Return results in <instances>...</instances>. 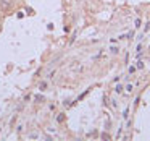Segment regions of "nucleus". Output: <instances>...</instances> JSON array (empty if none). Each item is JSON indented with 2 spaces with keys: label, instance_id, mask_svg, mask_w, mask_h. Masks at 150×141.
Listing matches in <instances>:
<instances>
[{
  "label": "nucleus",
  "instance_id": "1a4fd4ad",
  "mask_svg": "<svg viewBox=\"0 0 150 141\" xmlns=\"http://www.w3.org/2000/svg\"><path fill=\"white\" fill-rule=\"evenodd\" d=\"M136 28H140V20H136Z\"/></svg>",
  "mask_w": 150,
  "mask_h": 141
},
{
  "label": "nucleus",
  "instance_id": "423d86ee",
  "mask_svg": "<svg viewBox=\"0 0 150 141\" xmlns=\"http://www.w3.org/2000/svg\"><path fill=\"white\" fill-rule=\"evenodd\" d=\"M126 91H127V92L132 91V84H127V86H126Z\"/></svg>",
  "mask_w": 150,
  "mask_h": 141
},
{
  "label": "nucleus",
  "instance_id": "f257e3e1",
  "mask_svg": "<svg viewBox=\"0 0 150 141\" xmlns=\"http://www.w3.org/2000/svg\"><path fill=\"white\" fill-rule=\"evenodd\" d=\"M0 7L7 13V11H10L13 8V0H0Z\"/></svg>",
  "mask_w": 150,
  "mask_h": 141
},
{
  "label": "nucleus",
  "instance_id": "f03ea898",
  "mask_svg": "<svg viewBox=\"0 0 150 141\" xmlns=\"http://www.w3.org/2000/svg\"><path fill=\"white\" fill-rule=\"evenodd\" d=\"M63 120H65V114H58V117H57V122H60V123H62Z\"/></svg>",
  "mask_w": 150,
  "mask_h": 141
},
{
  "label": "nucleus",
  "instance_id": "39448f33",
  "mask_svg": "<svg viewBox=\"0 0 150 141\" xmlns=\"http://www.w3.org/2000/svg\"><path fill=\"white\" fill-rule=\"evenodd\" d=\"M137 68L142 70V68H144V62H137Z\"/></svg>",
  "mask_w": 150,
  "mask_h": 141
},
{
  "label": "nucleus",
  "instance_id": "6e6552de",
  "mask_svg": "<svg viewBox=\"0 0 150 141\" xmlns=\"http://www.w3.org/2000/svg\"><path fill=\"white\" fill-rule=\"evenodd\" d=\"M149 29H150V23H147V24H145V29H144V31H145V33H147V31H149Z\"/></svg>",
  "mask_w": 150,
  "mask_h": 141
},
{
  "label": "nucleus",
  "instance_id": "20e7f679",
  "mask_svg": "<svg viewBox=\"0 0 150 141\" xmlns=\"http://www.w3.org/2000/svg\"><path fill=\"white\" fill-rule=\"evenodd\" d=\"M102 138H103V140H110V135H108V133H102Z\"/></svg>",
  "mask_w": 150,
  "mask_h": 141
},
{
  "label": "nucleus",
  "instance_id": "0eeeda50",
  "mask_svg": "<svg viewBox=\"0 0 150 141\" xmlns=\"http://www.w3.org/2000/svg\"><path fill=\"white\" fill-rule=\"evenodd\" d=\"M134 72H136V67H129V73H131V75H132Z\"/></svg>",
  "mask_w": 150,
  "mask_h": 141
},
{
  "label": "nucleus",
  "instance_id": "7ed1b4c3",
  "mask_svg": "<svg viewBox=\"0 0 150 141\" xmlns=\"http://www.w3.org/2000/svg\"><path fill=\"white\" fill-rule=\"evenodd\" d=\"M115 91H116L118 94H120V92H123V86H121V84H118V86H116V89H115Z\"/></svg>",
  "mask_w": 150,
  "mask_h": 141
}]
</instances>
